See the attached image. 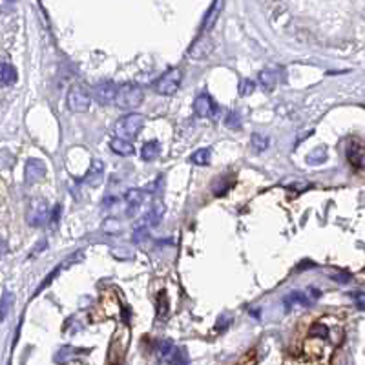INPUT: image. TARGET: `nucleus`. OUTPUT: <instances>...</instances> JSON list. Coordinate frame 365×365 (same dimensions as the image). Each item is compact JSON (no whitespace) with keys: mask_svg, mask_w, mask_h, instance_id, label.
<instances>
[{"mask_svg":"<svg viewBox=\"0 0 365 365\" xmlns=\"http://www.w3.org/2000/svg\"><path fill=\"white\" fill-rule=\"evenodd\" d=\"M15 81H16V70L11 64L2 62V64H0V84H2V86H9V84H13Z\"/></svg>","mask_w":365,"mask_h":365,"instance_id":"19","label":"nucleus"},{"mask_svg":"<svg viewBox=\"0 0 365 365\" xmlns=\"http://www.w3.org/2000/svg\"><path fill=\"white\" fill-rule=\"evenodd\" d=\"M225 124L228 128H232V130H238V128H241V117H239L238 111H230V113L226 115Z\"/></svg>","mask_w":365,"mask_h":365,"instance_id":"28","label":"nucleus"},{"mask_svg":"<svg viewBox=\"0 0 365 365\" xmlns=\"http://www.w3.org/2000/svg\"><path fill=\"white\" fill-rule=\"evenodd\" d=\"M276 82H278V75L274 73L272 70H263L261 73H259V84H261L265 90H274Z\"/></svg>","mask_w":365,"mask_h":365,"instance_id":"21","label":"nucleus"},{"mask_svg":"<svg viewBox=\"0 0 365 365\" xmlns=\"http://www.w3.org/2000/svg\"><path fill=\"white\" fill-rule=\"evenodd\" d=\"M181 81H183V73L179 68H170L153 82V90L159 95H174L179 90Z\"/></svg>","mask_w":365,"mask_h":365,"instance_id":"5","label":"nucleus"},{"mask_svg":"<svg viewBox=\"0 0 365 365\" xmlns=\"http://www.w3.org/2000/svg\"><path fill=\"white\" fill-rule=\"evenodd\" d=\"M320 296H321V292L318 291V289H309V291H307V298H309V300H311V301L318 300Z\"/></svg>","mask_w":365,"mask_h":365,"instance_id":"35","label":"nucleus"},{"mask_svg":"<svg viewBox=\"0 0 365 365\" xmlns=\"http://www.w3.org/2000/svg\"><path fill=\"white\" fill-rule=\"evenodd\" d=\"M256 90V82L251 81V79H243L241 82H239V95L241 97H248V95H252V91Z\"/></svg>","mask_w":365,"mask_h":365,"instance_id":"27","label":"nucleus"},{"mask_svg":"<svg viewBox=\"0 0 365 365\" xmlns=\"http://www.w3.org/2000/svg\"><path fill=\"white\" fill-rule=\"evenodd\" d=\"M309 336L314 338V340H325V338L329 336V327L325 323L316 321V323L311 327V331H309Z\"/></svg>","mask_w":365,"mask_h":365,"instance_id":"25","label":"nucleus"},{"mask_svg":"<svg viewBox=\"0 0 365 365\" xmlns=\"http://www.w3.org/2000/svg\"><path fill=\"white\" fill-rule=\"evenodd\" d=\"M13 303H15V296H13L11 292H4L2 300H0V321H4L6 318H8Z\"/></svg>","mask_w":365,"mask_h":365,"instance_id":"23","label":"nucleus"},{"mask_svg":"<svg viewBox=\"0 0 365 365\" xmlns=\"http://www.w3.org/2000/svg\"><path fill=\"white\" fill-rule=\"evenodd\" d=\"M46 176V164L41 159H29L26 163V181L29 185L31 183H39Z\"/></svg>","mask_w":365,"mask_h":365,"instance_id":"12","label":"nucleus"},{"mask_svg":"<svg viewBox=\"0 0 365 365\" xmlns=\"http://www.w3.org/2000/svg\"><path fill=\"white\" fill-rule=\"evenodd\" d=\"M223 8H225L223 2H214V4L210 6L208 11H206V15H205V18H203V22H201V35H205L206 31L212 29V26L216 24V21L219 18V13L223 11Z\"/></svg>","mask_w":365,"mask_h":365,"instance_id":"15","label":"nucleus"},{"mask_svg":"<svg viewBox=\"0 0 365 365\" xmlns=\"http://www.w3.org/2000/svg\"><path fill=\"white\" fill-rule=\"evenodd\" d=\"M289 190H294V192H301V190L309 188V183H303V181H296L292 185H287Z\"/></svg>","mask_w":365,"mask_h":365,"instance_id":"32","label":"nucleus"},{"mask_svg":"<svg viewBox=\"0 0 365 365\" xmlns=\"http://www.w3.org/2000/svg\"><path fill=\"white\" fill-rule=\"evenodd\" d=\"M49 219V206L44 199H33L28 210V223L31 226H42Z\"/></svg>","mask_w":365,"mask_h":365,"instance_id":"7","label":"nucleus"},{"mask_svg":"<svg viewBox=\"0 0 365 365\" xmlns=\"http://www.w3.org/2000/svg\"><path fill=\"white\" fill-rule=\"evenodd\" d=\"M86 185L91 186V188H97V186L103 185L104 181V163L101 159H93L90 164V170L86 174Z\"/></svg>","mask_w":365,"mask_h":365,"instance_id":"11","label":"nucleus"},{"mask_svg":"<svg viewBox=\"0 0 365 365\" xmlns=\"http://www.w3.org/2000/svg\"><path fill=\"white\" fill-rule=\"evenodd\" d=\"M144 101V91L137 84H123L117 90V97H115V104L123 110H131V108L141 106Z\"/></svg>","mask_w":365,"mask_h":365,"instance_id":"4","label":"nucleus"},{"mask_svg":"<svg viewBox=\"0 0 365 365\" xmlns=\"http://www.w3.org/2000/svg\"><path fill=\"white\" fill-rule=\"evenodd\" d=\"M271 144V139L267 136H263V133H252L251 137V146L254 152H265Z\"/></svg>","mask_w":365,"mask_h":365,"instance_id":"22","label":"nucleus"},{"mask_svg":"<svg viewBox=\"0 0 365 365\" xmlns=\"http://www.w3.org/2000/svg\"><path fill=\"white\" fill-rule=\"evenodd\" d=\"M166 312H168V301H166V294L161 292L159 294V309H157V316L163 318L166 316Z\"/></svg>","mask_w":365,"mask_h":365,"instance_id":"30","label":"nucleus"},{"mask_svg":"<svg viewBox=\"0 0 365 365\" xmlns=\"http://www.w3.org/2000/svg\"><path fill=\"white\" fill-rule=\"evenodd\" d=\"M333 279H334V281H338V283H349L351 276L347 274V272H340V274H334Z\"/></svg>","mask_w":365,"mask_h":365,"instance_id":"34","label":"nucleus"},{"mask_svg":"<svg viewBox=\"0 0 365 365\" xmlns=\"http://www.w3.org/2000/svg\"><path fill=\"white\" fill-rule=\"evenodd\" d=\"M15 8L13 4H6V2H0V11H11Z\"/></svg>","mask_w":365,"mask_h":365,"instance_id":"36","label":"nucleus"},{"mask_svg":"<svg viewBox=\"0 0 365 365\" xmlns=\"http://www.w3.org/2000/svg\"><path fill=\"white\" fill-rule=\"evenodd\" d=\"M214 49V42L208 35H199V37L194 41V44L190 46L188 49V57H192L194 61H203L206 59Z\"/></svg>","mask_w":365,"mask_h":365,"instance_id":"9","label":"nucleus"},{"mask_svg":"<svg viewBox=\"0 0 365 365\" xmlns=\"http://www.w3.org/2000/svg\"><path fill=\"white\" fill-rule=\"evenodd\" d=\"M177 349H179V347H176L170 340L161 341V345L157 347V356H159L161 365H172Z\"/></svg>","mask_w":365,"mask_h":365,"instance_id":"16","label":"nucleus"},{"mask_svg":"<svg viewBox=\"0 0 365 365\" xmlns=\"http://www.w3.org/2000/svg\"><path fill=\"white\" fill-rule=\"evenodd\" d=\"M59 216H61V206H55L53 210V216H51V221H59Z\"/></svg>","mask_w":365,"mask_h":365,"instance_id":"37","label":"nucleus"},{"mask_svg":"<svg viewBox=\"0 0 365 365\" xmlns=\"http://www.w3.org/2000/svg\"><path fill=\"white\" fill-rule=\"evenodd\" d=\"M325 159H327V148L320 146V148H316L314 152L309 153L307 163H309V164H321Z\"/></svg>","mask_w":365,"mask_h":365,"instance_id":"26","label":"nucleus"},{"mask_svg":"<svg viewBox=\"0 0 365 365\" xmlns=\"http://www.w3.org/2000/svg\"><path fill=\"white\" fill-rule=\"evenodd\" d=\"M194 111H196L197 117L208 119V117H214V115L218 113V106H216V103L212 101L210 95L201 93L194 101Z\"/></svg>","mask_w":365,"mask_h":365,"instance_id":"10","label":"nucleus"},{"mask_svg":"<svg viewBox=\"0 0 365 365\" xmlns=\"http://www.w3.org/2000/svg\"><path fill=\"white\" fill-rule=\"evenodd\" d=\"M164 212H166V206H164L161 201H156L152 206H150V210H148L143 218L136 223L133 230H150V228H153V226H157L161 223V219L164 218Z\"/></svg>","mask_w":365,"mask_h":365,"instance_id":"6","label":"nucleus"},{"mask_svg":"<svg viewBox=\"0 0 365 365\" xmlns=\"http://www.w3.org/2000/svg\"><path fill=\"white\" fill-rule=\"evenodd\" d=\"M172 365H190L188 354H186V351H185V349H177L176 356H174Z\"/></svg>","mask_w":365,"mask_h":365,"instance_id":"29","label":"nucleus"},{"mask_svg":"<svg viewBox=\"0 0 365 365\" xmlns=\"http://www.w3.org/2000/svg\"><path fill=\"white\" fill-rule=\"evenodd\" d=\"M311 300L307 298V294L301 291H294L289 292L287 296H283V305L287 311H294V309H305L309 307Z\"/></svg>","mask_w":365,"mask_h":365,"instance_id":"13","label":"nucleus"},{"mask_svg":"<svg viewBox=\"0 0 365 365\" xmlns=\"http://www.w3.org/2000/svg\"><path fill=\"white\" fill-rule=\"evenodd\" d=\"M144 126V117L141 113H130L123 119H119L115 123V137L117 139H124V141H130L133 137L139 136V131L143 130Z\"/></svg>","mask_w":365,"mask_h":365,"instance_id":"2","label":"nucleus"},{"mask_svg":"<svg viewBox=\"0 0 365 365\" xmlns=\"http://www.w3.org/2000/svg\"><path fill=\"white\" fill-rule=\"evenodd\" d=\"M66 104L73 113H84V111L90 110L91 106V93L88 90L86 84H73L68 91V97H66Z\"/></svg>","mask_w":365,"mask_h":365,"instance_id":"3","label":"nucleus"},{"mask_svg":"<svg viewBox=\"0 0 365 365\" xmlns=\"http://www.w3.org/2000/svg\"><path fill=\"white\" fill-rule=\"evenodd\" d=\"M347 159H349V163L353 164L354 168L365 170V146L356 143L349 144V148H347Z\"/></svg>","mask_w":365,"mask_h":365,"instance_id":"14","label":"nucleus"},{"mask_svg":"<svg viewBox=\"0 0 365 365\" xmlns=\"http://www.w3.org/2000/svg\"><path fill=\"white\" fill-rule=\"evenodd\" d=\"M239 365H256V353L254 351H251V353H246V356L241 360V363Z\"/></svg>","mask_w":365,"mask_h":365,"instance_id":"33","label":"nucleus"},{"mask_svg":"<svg viewBox=\"0 0 365 365\" xmlns=\"http://www.w3.org/2000/svg\"><path fill=\"white\" fill-rule=\"evenodd\" d=\"M210 148H199L197 152L192 153V157H190V161H192L194 164H197V166H205V164H208L210 161Z\"/></svg>","mask_w":365,"mask_h":365,"instance_id":"24","label":"nucleus"},{"mask_svg":"<svg viewBox=\"0 0 365 365\" xmlns=\"http://www.w3.org/2000/svg\"><path fill=\"white\" fill-rule=\"evenodd\" d=\"M117 90H119V88L115 86L113 82L103 81L93 86V99L101 104V106H104V104H111V103H115Z\"/></svg>","mask_w":365,"mask_h":365,"instance_id":"8","label":"nucleus"},{"mask_svg":"<svg viewBox=\"0 0 365 365\" xmlns=\"http://www.w3.org/2000/svg\"><path fill=\"white\" fill-rule=\"evenodd\" d=\"M159 152H161L159 143H157V141H148L143 146V150H141V157H143L144 161H153L159 156Z\"/></svg>","mask_w":365,"mask_h":365,"instance_id":"20","label":"nucleus"},{"mask_svg":"<svg viewBox=\"0 0 365 365\" xmlns=\"http://www.w3.org/2000/svg\"><path fill=\"white\" fill-rule=\"evenodd\" d=\"M110 148H111V152L117 153V156H121V157H130V156H133V152H136V148L131 146L130 141L117 139V137L110 141Z\"/></svg>","mask_w":365,"mask_h":365,"instance_id":"18","label":"nucleus"},{"mask_svg":"<svg viewBox=\"0 0 365 365\" xmlns=\"http://www.w3.org/2000/svg\"><path fill=\"white\" fill-rule=\"evenodd\" d=\"M128 343H130V329L123 327L117 329V333L113 334L110 343V349H108V365H121L124 360V354H126Z\"/></svg>","mask_w":365,"mask_h":365,"instance_id":"1","label":"nucleus"},{"mask_svg":"<svg viewBox=\"0 0 365 365\" xmlns=\"http://www.w3.org/2000/svg\"><path fill=\"white\" fill-rule=\"evenodd\" d=\"M143 199H144V194L143 190L139 188H130L124 194V201H126L128 205V212H126L128 216H133V214H136V210L143 205Z\"/></svg>","mask_w":365,"mask_h":365,"instance_id":"17","label":"nucleus"},{"mask_svg":"<svg viewBox=\"0 0 365 365\" xmlns=\"http://www.w3.org/2000/svg\"><path fill=\"white\" fill-rule=\"evenodd\" d=\"M6 254V241L2 238H0V256Z\"/></svg>","mask_w":365,"mask_h":365,"instance_id":"38","label":"nucleus"},{"mask_svg":"<svg viewBox=\"0 0 365 365\" xmlns=\"http://www.w3.org/2000/svg\"><path fill=\"white\" fill-rule=\"evenodd\" d=\"M353 300L356 301V305L361 309V311H365V292H353Z\"/></svg>","mask_w":365,"mask_h":365,"instance_id":"31","label":"nucleus"}]
</instances>
